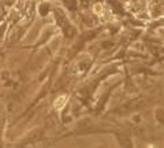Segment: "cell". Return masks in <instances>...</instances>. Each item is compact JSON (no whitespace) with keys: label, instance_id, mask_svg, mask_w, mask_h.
Listing matches in <instances>:
<instances>
[]
</instances>
